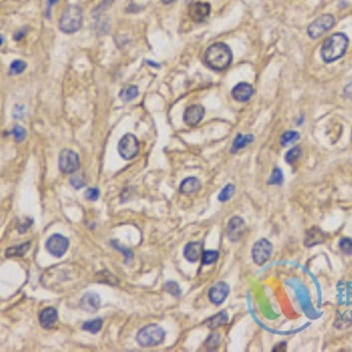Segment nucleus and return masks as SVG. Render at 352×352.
<instances>
[{
    "mask_svg": "<svg viewBox=\"0 0 352 352\" xmlns=\"http://www.w3.org/2000/svg\"><path fill=\"white\" fill-rule=\"evenodd\" d=\"M349 47V38L344 33H335L325 40L321 49L322 59L330 63L341 59Z\"/></svg>",
    "mask_w": 352,
    "mask_h": 352,
    "instance_id": "2",
    "label": "nucleus"
},
{
    "mask_svg": "<svg viewBox=\"0 0 352 352\" xmlns=\"http://www.w3.org/2000/svg\"><path fill=\"white\" fill-rule=\"evenodd\" d=\"M229 290L230 288L226 282H219V283H216L215 286L210 288L209 300L216 305L222 304L224 300L227 298L228 294H229Z\"/></svg>",
    "mask_w": 352,
    "mask_h": 352,
    "instance_id": "12",
    "label": "nucleus"
},
{
    "mask_svg": "<svg viewBox=\"0 0 352 352\" xmlns=\"http://www.w3.org/2000/svg\"><path fill=\"white\" fill-rule=\"evenodd\" d=\"M251 254H253L255 263L258 264V266H262V264H264L269 260L271 254H273V244L266 239L257 241V242L254 244Z\"/></svg>",
    "mask_w": 352,
    "mask_h": 352,
    "instance_id": "8",
    "label": "nucleus"
},
{
    "mask_svg": "<svg viewBox=\"0 0 352 352\" xmlns=\"http://www.w3.org/2000/svg\"><path fill=\"white\" fill-rule=\"evenodd\" d=\"M234 193H235L234 184H227V186L222 189V192L220 193L219 201H221V202H226V201L229 200L230 197L234 195Z\"/></svg>",
    "mask_w": 352,
    "mask_h": 352,
    "instance_id": "29",
    "label": "nucleus"
},
{
    "mask_svg": "<svg viewBox=\"0 0 352 352\" xmlns=\"http://www.w3.org/2000/svg\"><path fill=\"white\" fill-rule=\"evenodd\" d=\"M164 289L168 291L170 295H173V296H175V297L180 296V295H181V289H180L179 284H177L176 282H173V281L167 282L166 286H164Z\"/></svg>",
    "mask_w": 352,
    "mask_h": 352,
    "instance_id": "33",
    "label": "nucleus"
},
{
    "mask_svg": "<svg viewBox=\"0 0 352 352\" xmlns=\"http://www.w3.org/2000/svg\"><path fill=\"white\" fill-rule=\"evenodd\" d=\"M325 241V234L318 227H313L305 234L304 244L307 247H314L322 244Z\"/></svg>",
    "mask_w": 352,
    "mask_h": 352,
    "instance_id": "16",
    "label": "nucleus"
},
{
    "mask_svg": "<svg viewBox=\"0 0 352 352\" xmlns=\"http://www.w3.org/2000/svg\"><path fill=\"white\" fill-rule=\"evenodd\" d=\"M203 61L209 68L221 72L227 69L233 61V53L224 42H215L204 52Z\"/></svg>",
    "mask_w": 352,
    "mask_h": 352,
    "instance_id": "1",
    "label": "nucleus"
},
{
    "mask_svg": "<svg viewBox=\"0 0 352 352\" xmlns=\"http://www.w3.org/2000/svg\"><path fill=\"white\" fill-rule=\"evenodd\" d=\"M204 116V108L201 105H194L189 106L184 110L183 120L187 125L189 126H196Z\"/></svg>",
    "mask_w": 352,
    "mask_h": 352,
    "instance_id": "14",
    "label": "nucleus"
},
{
    "mask_svg": "<svg viewBox=\"0 0 352 352\" xmlns=\"http://www.w3.org/2000/svg\"><path fill=\"white\" fill-rule=\"evenodd\" d=\"M227 321H228V315L226 311H222V313H219L214 317L209 318V320L206 322V325L209 329H216L221 327V325L226 324Z\"/></svg>",
    "mask_w": 352,
    "mask_h": 352,
    "instance_id": "21",
    "label": "nucleus"
},
{
    "mask_svg": "<svg viewBox=\"0 0 352 352\" xmlns=\"http://www.w3.org/2000/svg\"><path fill=\"white\" fill-rule=\"evenodd\" d=\"M12 134H13V136L15 137V140L18 141V142L22 141L26 137V130L20 126H15L14 128L12 129Z\"/></svg>",
    "mask_w": 352,
    "mask_h": 352,
    "instance_id": "35",
    "label": "nucleus"
},
{
    "mask_svg": "<svg viewBox=\"0 0 352 352\" xmlns=\"http://www.w3.org/2000/svg\"><path fill=\"white\" fill-rule=\"evenodd\" d=\"M137 94H139V88H137V86H128L120 92V99L125 102L132 101L133 99L136 98Z\"/></svg>",
    "mask_w": 352,
    "mask_h": 352,
    "instance_id": "23",
    "label": "nucleus"
},
{
    "mask_svg": "<svg viewBox=\"0 0 352 352\" xmlns=\"http://www.w3.org/2000/svg\"><path fill=\"white\" fill-rule=\"evenodd\" d=\"M210 14V5L208 2H194L188 8V15L193 21H203Z\"/></svg>",
    "mask_w": 352,
    "mask_h": 352,
    "instance_id": "11",
    "label": "nucleus"
},
{
    "mask_svg": "<svg viewBox=\"0 0 352 352\" xmlns=\"http://www.w3.org/2000/svg\"><path fill=\"white\" fill-rule=\"evenodd\" d=\"M298 137H300V134L297 132H295V130H288V132H286L281 136V145H289V143H293L294 141L298 140Z\"/></svg>",
    "mask_w": 352,
    "mask_h": 352,
    "instance_id": "26",
    "label": "nucleus"
},
{
    "mask_svg": "<svg viewBox=\"0 0 352 352\" xmlns=\"http://www.w3.org/2000/svg\"><path fill=\"white\" fill-rule=\"evenodd\" d=\"M254 94V88L250 83L248 82H240L234 87L231 90V95L233 98L239 102H247L249 101Z\"/></svg>",
    "mask_w": 352,
    "mask_h": 352,
    "instance_id": "13",
    "label": "nucleus"
},
{
    "mask_svg": "<svg viewBox=\"0 0 352 352\" xmlns=\"http://www.w3.org/2000/svg\"><path fill=\"white\" fill-rule=\"evenodd\" d=\"M203 255V244L201 242H190L188 243L183 249V256L189 262H196Z\"/></svg>",
    "mask_w": 352,
    "mask_h": 352,
    "instance_id": "15",
    "label": "nucleus"
},
{
    "mask_svg": "<svg viewBox=\"0 0 352 352\" xmlns=\"http://www.w3.org/2000/svg\"><path fill=\"white\" fill-rule=\"evenodd\" d=\"M344 95L349 98L350 100H352V82H349L347 86H345L344 88Z\"/></svg>",
    "mask_w": 352,
    "mask_h": 352,
    "instance_id": "38",
    "label": "nucleus"
},
{
    "mask_svg": "<svg viewBox=\"0 0 352 352\" xmlns=\"http://www.w3.org/2000/svg\"><path fill=\"white\" fill-rule=\"evenodd\" d=\"M80 167L78 154L70 149H63L59 155V169L65 174L76 172Z\"/></svg>",
    "mask_w": 352,
    "mask_h": 352,
    "instance_id": "7",
    "label": "nucleus"
},
{
    "mask_svg": "<svg viewBox=\"0 0 352 352\" xmlns=\"http://www.w3.org/2000/svg\"><path fill=\"white\" fill-rule=\"evenodd\" d=\"M46 249L55 257H61L68 249V240L60 234H54L47 240Z\"/></svg>",
    "mask_w": 352,
    "mask_h": 352,
    "instance_id": "9",
    "label": "nucleus"
},
{
    "mask_svg": "<svg viewBox=\"0 0 352 352\" xmlns=\"http://www.w3.org/2000/svg\"><path fill=\"white\" fill-rule=\"evenodd\" d=\"M301 155H302L301 147H294V148H291L289 152L286 154V161L289 164H293L294 162H296V161L300 159Z\"/></svg>",
    "mask_w": 352,
    "mask_h": 352,
    "instance_id": "28",
    "label": "nucleus"
},
{
    "mask_svg": "<svg viewBox=\"0 0 352 352\" xmlns=\"http://www.w3.org/2000/svg\"><path fill=\"white\" fill-rule=\"evenodd\" d=\"M164 337H166V334L162 328H160L159 325L150 324L142 328L137 333L136 341L141 347H154V345L162 343Z\"/></svg>",
    "mask_w": 352,
    "mask_h": 352,
    "instance_id": "4",
    "label": "nucleus"
},
{
    "mask_svg": "<svg viewBox=\"0 0 352 352\" xmlns=\"http://www.w3.org/2000/svg\"><path fill=\"white\" fill-rule=\"evenodd\" d=\"M56 2H58V0H48V12H49V8H51V6L55 5Z\"/></svg>",
    "mask_w": 352,
    "mask_h": 352,
    "instance_id": "39",
    "label": "nucleus"
},
{
    "mask_svg": "<svg viewBox=\"0 0 352 352\" xmlns=\"http://www.w3.org/2000/svg\"><path fill=\"white\" fill-rule=\"evenodd\" d=\"M246 223H244L242 217L234 216L233 219L229 221V223H228L227 235L231 242H236V241L242 239L243 234L246 233Z\"/></svg>",
    "mask_w": 352,
    "mask_h": 352,
    "instance_id": "10",
    "label": "nucleus"
},
{
    "mask_svg": "<svg viewBox=\"0 0 352 352\" xmlns=\"http://www.w3.org/2000/svg\"><path fill=\"white\" fill-rule=\"evenodd\" d=\"M340 248L344 254L351 255L352 254V240L348 239V237L342 239L341 242H340Z\"/></svg>",
    "mask_w": 352,
    "mask_h": 352,
    "instance_id": "34",
    "label": "nucleus"
},
{
    "mask_svg": "<svg viewBox=\"0 0 352 352\" xmlns=\"http://www.w3.org/2000/svg\"><path fill=\"white\" fill-rule=\"evenodd\" d=\"M217 260H219V253H217L216 250L203 251V255H202L203 266H210V264L215 263Z\"/></svg>",
    "mask_w": 352,
    "mask_h": 352,
    "instance_id": "25",
    "label": "nucleus"
},
{
    "mask_svg": "<svg viewBox=\"0 0 352 352\" xmlns=\"http://www.w3.org/2000/svg\"><path fill=\"white\" fill-rule=\"evenodd\" d=\"M82 25V12L76 5H69L60 20V29L65 33H75Z\"/></svg>",
    "mask_w": 352,
    "mask_h": 352,
    "instance_id": "3",
    "label": "nucleus"
},
{
    "mask_svg": "<svg viewBox=\"0 0 352 352\" xmlns=\"http://www.w3.org/2000/svg\"><path fill=\"white\" fill-rule=\"evenodd\" d=\"M139 140L133 134H126L121 137L117 145V150H119L120 156L125 160H132L139 153Z\"/></svg>",
    "mask_w": 352,
    "mask_h": 352,
    "instance_id": "6",
    "label": "nucleus"
},
{
    "mask_svg": "<svg viewBox=\"0 0 352 352\" xmlns=\"http://www.w3.org/2000/svg\"><path fill=\"white\" fill-rule=\"evenodd\" d=\"M201 181L196 177H187L180 184V192L184 195H192L200 190Z\"/></svg>",
    "mask_w": 352,
    "mask_h": 352,
    "instance_id": "19",
    "label": "nucleus"
},
{
    "mask_svg": "<svg viewBox=\"0 0 352 352\" xmlns=\"http://www.w3.org/2000/svg\"><path fill=\"white\" fill-rule=\"evenodd\" d=\"M101 328H102V321L100 320V318H95V320L93 321L85 322V323L82 324V330L88 331V333H92V334L99 333V331L101 330Z\"/></svg>",
    "mask_w": 352,
    "mask_h": 352,
    "instance_id": "24",
    "label": "nucleus"
},
{
    "mask_svg": "<svg viewBox=\"0 0 352 352\" xmlns=\"http://www.w3.org/2000/svg\"><path fill=\"white\" fill-rule=\"evenodd\" d=\"M29 247H31V244L29 242L19 244V246L13 247V248H8L7 250H6V256L7 257H12V256H23L26 253H27V250L29 249Z\"/></svg>",
    "mask_w": 352,
    "mask_h": 352,
    "instance_id": "22",
    "label": "nucleus"
},
{
    "mask_svg": "<svg viewBox=\"0 0 352 352\" xmlns=\"http://www.w3.org/2000/svg\"><path fill=\"white\" fill-rule=\"evenodd\" d=\"M269 184H276V186H280V184L283 183V173L280 168H274V172L271 174L269 181H268Z\"/></svg>",
    "mask_w": 352,
    "mask_h": 352,
    "instance_id": "30",
    "label": "nucleus"
},
{
    "mask_svg": "<svg viewBox=\"0 0 352 352\" xmlns=\"http://www.w3.org/2000/svg\"><path fill=\"white\" fill-rule=\"evenodd\" d=\"M274 352H286L287 351V343L286 342H281V343H278L275 345V348L273 349Z\"/></svg>",
    "mask_w": 352,
    "mask_h": 352,
    "instance_id": "37",
    "label": "nucleus"
},
{
    "mask_svg": "<svg viewBox=\"0 0 352 352\" xmlns=\"http://www.w3.org/2000/svg\"><path fill=\"white\" fill-rule=\"evenodd\" d=\"M99 195H100V192H99L98 188H88L85 193L86 199L90 200V201H96L98 200Z\"/></svg>",
    "mask_w": 352,
    "mask_h": 352,
    "instance_id": "36",
    "label": "nucleus"
},
{
    "mask_svg": "<svg viewBox=\"0 0 352 352\" xmlns=\"http://www.w3.org/2000/svg\"><path fill=\"white\" fill-rule=\"evenodd\" d=\"M253 140H254L253 135H242V134H237L236 137H235V140H234L231 153L235 154L236 152H239L240 149L244 148L248 143L253 142Z\"/></svg>",
    "mask_w": 352,
    "mask_h": 352,
    "instance_id": "20",
    "label": "nucleus"
},
{
    "mask_svg": "<svg viewBox=\"0 0 352 352\" xmlns=\"http://www.w3.org/2000/svg\"><path fill=\"white\" fill-rule=\"evenodd\" d=\"M56 320H58V313H56L54 308H46L41 311L39 316L40 325L43 329H51L54 327Z\"/></svg>",
    "mask_w": 352,
    "mask_h": 352,
    "instance_id": "17",
    "label": "nucleus"
},
{
    "mask_svg": "<svg viewBox=\"0 0 352 352\" xmlns=\"http://www.w3.org/2000/svg\"><path fill=\"white\" fill-rule=\"evenodd\" d=\"M69 182L73 187L75 188V189H80V188H82L86 184V180L82 174H76V175H73L70 177Z\"/></svg>",
    "mask_w": 352,
    "mask_h": 352,
    "instance_id": "32",
    "label": "nucleus"
},
{
    "mask_svg": "<svg viewBox=\"0 0 352 352\" xmlns=\"http://www.w3.org/2000/svg\"><path fill=\"white\" fill-rule=\"evenodd\" d=\"M336 20L333 14H323L320 18L314 20L308 27V34L311 39H317L328 32L331 27H334Z\"/></svg>",
    "mask_w": 352,
    "mask_h": 352,
    "instance_id": "5",
    "label": "nucleus"
},
{
    "mask_svg": "<svg viewBox=\"0 0 352 352\" xmlns=\"http://www.w3.org/2000/svg\"><path fill=\"white\" fill-rule=\"evenodd\" d=\"M161 1H162L163 4L168 5V4H172V2H174V1H176V0H161Z\"/></svg>",
    "mask_w": 352,
    "mask_h": 352,
    "instance_id": "40",
    "label": "nucleus"
},
{
    "mask_svg": "<svg viewBox=\"0 0 352 352\" xmlns=\"http://www.w3.org/2000/svg\"><path fill=\"white\" fill-rule=\"evenodd\" d=\"M80 305L85 311L88 313H95L100 307V297L99 295L94 293H88L81 298L80 301Z\"/></svg>",
    "mask_w": 352,
    "mask_h": 352,
    "instance_id": "18",
    "label": "nucleus"
},
{
    "mask_svg": "<svg viewBox=\"0 0 352 352\" xmlns=\"http://www.w3.org/2000/svg\"><path fill=\"white\" fill-rule=\"evenodd\" d=\"M26 69V62L21 61V60H15L9 66V74L11 75H18L21 74L23 70Z\"/></svg>",
    "mask_w": 352,
    "mask_h": 352,
    "instance_id": "27",
    "label": "nucleus"
},
{
    "mask_svg": "<svg viewBox=\"0 0 352 352\" xmlns=\"http://www.w3.org/2000/svg\"><path fill=\"white\" fill-rule=\"evenodd\" d=\"M221 343V335L219 334H213L208 337V340L206 342V347L211 350V349H216Z\"/></svg>",
    "mask_w": 352,
    "mask_h": 352,
    "instance_id": "31",
    "label": "nucleus"
}]
</instances>
